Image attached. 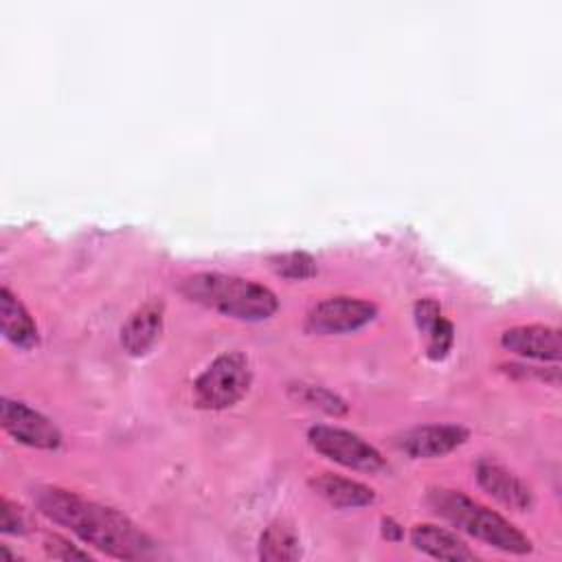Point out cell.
Masks as SVG:
<instances>
[{"instance_id": "6da1fadb", "label": "cell", "mask_w": 562, "mask_h": 562, "mask_svg": "<svg viewBox=\"0 0 562 562\" xmlns=\"http://www.w3.org/2000/svg\"><path fill=\"white\" fill-rule=\"evenodd\" d=\"M37 507L53 522L70 529L79 540L119 560H143L154 555V540L125 514L99 505L61 487L37 490Z\"/></svg>"}, {"instance_id": "7a4b0ae2", "label": "cell", "mask_w": 562, "mask_h": 562, "mask_svg": "<svg viewBox=\"0 0 562 562\" xmlns=\"http://www.w3.org/2000/svg\"><path fill=\"white\" fill-rule=\"evenodd\" d=\"M180 292L191 303L204 305L237 321H266L279 307V301L270 288L222 272L191 274L182 279Z\"/></svg>"}, {"instance_id": "3957f363", "label": "cell", "mask_w": 562, "mask_h": 562, "mask_svg": "<svg viewBox=\"0 0 562 562\" xmlns=\"http://www.w3.org/2000/svg\"><path fill=\"white\" fill-rule=\"evenodd\" d=\"M428 505L437 516L446 518L450 525L459 527L468 536L498 551L525 555V553H531L533 549L531 540L516 525H512L507 518L476 503L474 498L465 496L459 490H448V487L430 490Z\"/></svg>"}, {"instance_id": "277c9868", "label": "cell", "mask_w": 562, "mask_h": 562, "mask_svg": "<svg viewBox=\"0 0 562 562\" xmlns=\"http://www.w3.org/2000/svg\"><path fill=\"white\" fill-rule=\"evenodd\" d=\"M252 364L241 351H226L217 356L193 382L195 406L206 411H222L237 404L250 389Z\"/></svg>"}, {"instance_id": "5b68a950", "label": "cell", "mask_w": 562, "mask_h": 562, "mask_svg": "<svg viewBox=\"0 0 562 562\" xmlns=\"http://www.w3.org/2000/svg\"><path fill=\"white\" fill-rule=\"evenodd\" d=\"M307 441L318 454L345 468L369 474H380L386 470V461L380 450L351 430L318 424L307 430Z\"/></svg>"}, {"instance_id": "8992f818", "label": "cell", "mask_w": 562, "mask_h": 562, "mask_svg": "<svg viewBox=\"0 0 562 562\" xmlns=\"http://www.w3.org/2000/svg\"><path fill=\"white\" fill-rule=\"evenodd\" d=\"M378 314V307L356 296H329L316 303L305 316V329L310 334H347L364 327Z\"/></svg>"}, {"instance_id": "52a82bcc", "label": "cell", "mask_w": 562, "mask_h": 562, "mask_svg": "<svg viewBox=\"0 0 562 562\" xmlns=\"http://www.w3.org/2000/svg\"><path fill=\"white\" fill-rule=\"evenodd\" d=\"M0 424L9 437L31 448L55 450L61 443L59 428L46 415L11 397L0 402Z\"/></svg>"}, {"instance_id": "ba28073f", "label": "cell", "mask_w": 562, "mask_h": 562, "mask_svg": "<svg viewBox=\"0 0 562 562\" xmlns=\"http://www.w3.org/2000/svg\"><path fill=\"white\" fill-rule=\"evenodd\" d=\"M470 432L457 424H428L415 426L400 437V448L411 459H437L468 441Z\"/></svg>"}, {"instance_id": "9c48e42d", "label": "cell", "mask_w": 562, "mask_h": 562, "mask_svg": "<svg viewBox=\"0 0 562 562\" xmlns=\"http://www.w3.org/2000/svg\"><path fill=\"white\" fill-rule=\"evenodd\" d=\"M474 476L476 483L501 505L514 512H529L533 507V492L529 490V485L505 465L492 459H481L476 463Z\"/></svg>"}, {"instance_id": "30bf717a", "label": "cell", "mask_w": 562, "mask_h": 562, "mask_svg": "<svg viewBox=\"0 0 562 562\" xmlns=\"http://www.w3.org/2000/svg\"><path fill=\"white\" fill-rule=\"evenodd\" d=\"M501 345L529 360H560L562 353V338L560 329L551 325H518L509 327L501 336Z\"/></svg>"}, {"instance_id": "8fae6325", "label": "cell", "mask_w": 562, "mask_h": 562, "mask_svg": "<svg viewBox=\"0 0 562 562\" xmlns=\"http://www.w3.org/2000/svg\"><path fill=\"white\" fill-rule=\"evenodd\" d=\"M165 305L158 299L143 303L121 327V345L130 356H145L162 331Z\"/></svg>"}, {"instance_id": "7c38bea8", "label": "cell", "mask_w": 562, "mask_h": 562, "mask_svg": "<svg viewBox=\"0 0 562 562\" xmlns=\"http://www.w3.org/2000/svg\"><path fill=\"white\" fill-rule=\"evenodd\" d=\"M411 544L437 560H454V562H472L476 560V553L450 529H443L439 525H415L411 529Z\"/></svg>"}, {"instance_id": "4fadbf2b", "label": "cell", "mask_w": 562, "mask_h": 562, "mask_svg": "<svg viewBox=\"0 0 562 562\" xmlns=\"http://www.w3.org/2000/svg\"><path fill=\"white\" fill-rule=\"evenodd\" d=\"M310 487L316 496H321L336 509L367 507L375 501V492L369 485L347 479V476L331 474V472H323V474L310 479Z\"/></svg>"}, {"instance_id": "5bb4252c", "label": "cell", "mask_w": 562, "mask_h": 562, "mask_svg": "<svg viewBox=\"0 0 562 562\" xmlns=\"http://www.w3.org/2000/svg\"><path fill=\"white\" fill-rule=\"evenodd\" d=\"M0 321H2L4 338L15 347L33 349L40 342L37 325L33 316L7 285H2L0 290Z\"/></svg>"}, {"instance_id": "9a60e30c", "label": "cell", "mask_w": 562, "mask_h": 562, "mask_svg": "<svg viewBox=\"0 0 562 562\" xmlns=\"http://www.w3.org/2000/svg\"><path fill=\"white\" fill-rule=\"evenodd\" d=\"M303 555L296 529L288 520L270 522L259 536V558L266 562H292Z\"/></svg>"}, {"instance_id": "2e32d148", "label": "cell", "mask_w": 562, "mask_h": 562, "mask_svg": "<svg viewBox=\"0 0 562 562\" xmlns=\"http://www.w3.org/2000/svg\"><path fill=\"white\" fill-rule=\"evenodd\" d=\"M290 397L296 400L299 404H305L310 408H318L327 415H345L349 411L347 402L336 395L334 391L325 389V386H318V384H305V382H296V384H290Z\"/></svg>"}, {"instance_id": "e0dca14e", "label": "cell", "mask_w": 562, "mask_h": 562, "mask_svg": "<svg viewBox=\"0 0 562 562\" xmlns=\"http://www.w3.org/2000/svg\"><path fill=\"white\" fill-rule=\"evenodd\" d=\"M272 270L283 277V279H292V281H303L316 274V261L312 255L307 252H283V255H274L270 259Z\"/></svg>"}, {"instance_id": "ac0fdd59", "label": "cell", "mask_w": 562, "mask_h": 562, "mask_svg": "<svg viewBox=\"0 0 562 562\" xmlns=\"http://www.w3.org/2000/svg\"><path fill=\"white\" fill-rule=\"evenodd\" d=\"M428 347H426V353L430 360H443L452 347V340H454V329H452V323L448 318H439L428 331Z\"/></svg>"}, {"instance_id": "d6986e66", "label": "cell", "mask_w": 562, "mask_h": 562, "mask_svg": "<svg viewBox=\"0 0 562 562\" xmlns=\"http://www.w3.org/2000/svg\"><path fill=\"white\" fill-rule=\"evenodd\" d=\"M0 531L7 536H22L29 531V520L24 509L9 498L0 501Z\"/></svg>"}, {"instance_id": "ffe728a7", "label": "cell", "mask_w": 562, "mask_h": 562, "mask_svg": "<svg viewBox=\"0 0 562 562\" xmlns=\"http://www.w3.org/2000/svg\"><path fill=\"white\" fill-rule=\"evenodd\" d=\"M44 551L48 558H55V560H90V553L79 549L77 544H72L70 540L53 533L44 540Z\"/></svg>"}, {"instance_id": "44dd1931", "label": "cell", "mask_w": 562, "mask_h": 562, "mask_svg": "<svg viewBox=\"0 0 562 562\" xmlns=\"http://www.w3.org/2000/svg\"><path fill=\"white\" fill-rule=\"evenodd\" d=\"M413 314H415L417 329L426 334L441 318V305L435 299H419L413 307Z\"/></svg>"}, {"instance_id": "7402d4cb", "label": "cell", "mask_w": 562, "mask_h": 562, "mask_svg": "<svg viewBox=\"0 0 562 562\" xmlns=\"http://www.w3.org/2000/svg\"><path fill=\"white\" fill-rule=\"evenodd\" d=\"M382 533H384V538H386V540L397 542V540L402 538V533H404V531H402V527H400L393 518H389V516H386V518H382Z\"/></svg>"}]
</instances>
